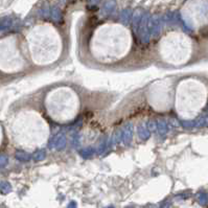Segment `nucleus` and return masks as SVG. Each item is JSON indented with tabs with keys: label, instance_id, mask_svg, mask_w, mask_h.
<instances>
[{
	"label": "nucleus",
	"instance_id": "obj_1",
	"mask_svg": "<svg viewBox=\"0 0 208 208\" xmlns=\"http://www.w3.org/2000/svg\"><path fill=\"white\" fill-rule=\"evenodd\" d=\"M75 56L82 66L102 72L126 73L153 66L150 43L121 20H83L76 32Z\"/></svg>",
	"mask_w": 208,
	"mask_h": 208
},
{
	"label": "nucleus",
	"instance_id": "obj_2",
	"mask_svg": "<svg viewBox=\"0 0 208 208\" xmlns=\"http://www.w3.org/2000/svg\"><path fill=\"white\" fill-rule=\"evenodd\" d=\"M35 91L45 115L59 127L70 126L87 114L107 113L118 96L68 79L49 83Z\"/></svg>",
	"mask_w": 208,
	"mask_h": 208
},
{
	"label": "nucleus",
	"instance_id": "obj_3",
	"mask_svg": "<svg viewBox=\"0 0 208 208\" xmlns=\"http://www.w3.org/2000/svg\"><path fill=\"white\" fill-rule=\"evenodd\" d=\"M177 79L178 75L155 79L127 93L102 115V126L112 129L137 119L170 115Z\"/></svg>",
	"mask_w": 208,
	"mask_h": 208
},
{
	"label": "nucleus",
	"instance_id": "obj_4",
	"mask_svg": "<svg viewBox=\"0 0 208 208\" xmlns=\"http://www.w3.org/2000/svg\"><path fill=\"white\" fill-rule=\"evenodd\" d=\"M5 130L14 147L24 152H36L48 144L53 124L42 110L36 91L23 95L11 106Z\"/></svg>",
	"mask_w": 208,
	"mask_h": 208
},
{
	"label": "nucleus",
	"instance_id": "obj_5",
	"mask_svg": "<svg viewBox=\"0 0 208 208\" xmlns=\"http://www.w3.org/2000/svg\"><path fill=\"white\" fill-rule=\"evenodd\" d=\"M24 38L36 72L57 69L69 60L70 41L60 22L36 25Z\"/></svg>",
	"mask_w": 208,
	"mask_h": 208
},
{
	"label": "nucleus",
	"instance_id": "obj_6",
	"mask_svg": "<svg viewBox=\"0 0 208 208\" xmlns=\"http://www.w3.org/2000/svg\"><path fill=\"white\" fill-rule=\"evenodd\" d=\"M151 45L152 65L162 70L187 67L199 59L201 49L195 39L182 30L160 34Z\"/></svg>",
	"mask_w": 208,
	"mask_h": 208
},
{
	"label": "nucleus",
	"instance_id": "obj_7",
	"mask_svg": "<svg viewBox=\"0 0 208 208\" xmlns=\"http://www.w3.org/2000/svg\"><path fill=\"white\" fill-rule=\"evenodd\" d=\"M208 105V84L197 75H178L174 113L185 121L198 118Z\"/></svg>",
	"mask_w": 208,
	"mask_h": 208
},
{
	"label": "nucleus",
	"instance_id": "obj_8",
	"mask_svg": "<svg viewBox=\"0 0 208 208\" xmlns=\"http://www.w3.org/2000/svg\"><path fill=\"white\" fill-rule=\"evenodd\" d=\"M0 72L10 78L36 73L28 56L25 38L17 34L0 38Z\"/></svg>",
	"mask_w": 208,
	"mask_h": 208
},
{
	"label": "nucleus",
	"instance_id": "obj_9",
	"mask_svg": "<svg viewBox=\"0 0 208 208\" xmlns=\"http://www.w3.org/2000/svg\"><path fill=\"white\" fill-rule=\"evenodd\" d=\"M173 208H198V206L192 203H189V202L183 201V202H179L176 205H174Z\"/></svg>",
	"mask_w": 208,
	"mask_h": 208
},
{
	"label": "nucleus",
	"instance_id": "obj_10",
	"mask_svg": "<svg viewBox=\"0 0 208 208\" xmlns=\"http://www.w3.org/2000/svg\"><path fill=\"white\" fill-rule=\"evenodd\" d=\"M5 136H7V130H5V127H3L1 124H0V149H1V147L4 143Z\"/></svg>",
	"mask_w": 208,
	"mask_h": 208
}]
</instances>
